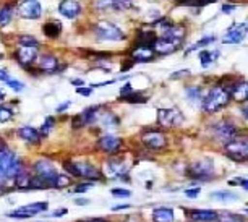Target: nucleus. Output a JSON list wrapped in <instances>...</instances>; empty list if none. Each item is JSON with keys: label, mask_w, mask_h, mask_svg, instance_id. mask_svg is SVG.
Masks as SVG:
<instances>
[{"label": "nucleus", "mask_w": 248, "mask_h": 222, "mask_svg": "<svg viewBox=\"0 0 248 222\" xmlns=\"http://www.w3.org/2000/svg\"><path fill=\"white\" fill-rule=\"evenodd\" d=\"M186 217L193 222H217L219 214L213 209H186Z\"/></svg>", "instance_id": "obj_15"}, {"label": "nucleus", "mask_w": 248, "mask_h": 222, "mask_svg": "<svg viewBox=\"0 0 248 222\" xmlns=\"http://www.w3.org/2000/svg\"><path fill=\"white\" fill-rule=\"evenodd\" d=\"M94 7L99 8V10H107V8H114L115 10V0H96Z\"/></svg>", "instance_id": "obj_38"}, {"label": "nucleus", "mask_w": 248, "mask_h": 222, "mask_svg": "<svg viewBox=\"0 0 248 222\" xmlns=\"http://www.w3.org/2000/svg\"><path fill=\"white\" fill-rule=\"evenodd\" d=\"M217 222H245L242 216H237V214H231V212H227V214H222L219 216Z\"/></svg>", "instance_id": "obj_37"}, {"label": "nucleus", "mask_w": 248, "mask_h": 222, "mask_svg": "<svg viewBox=\"0 0 248 222\" xmlns=\"http://www.w3.org/2000/svg\"><path fill=\"white\" fill-rule=\"evenodd\" d=\"M94 34L99 41L117 42V41L125 39V32L110 21H99L97 23V25L94 26Z\"/></svg>", "instance_id": "obj_6"}, {"label": "nucleus", "mask_w": 248, "mask_h": 222, "mask_svg": "<svg viewBox=\"0 0 248 222\" xmlns=\"http://www.w3.org/2000/svg\"><path fill=\"white\" fill-rule=\"evenodd\" d=\"M18 42H20L21 47H34V49H37V46H39L37 39H36V37H32V36H21Z\"/></svg>", "instance_id": "obj_36"}, {"label": "nucleus", "mask_w": 248, "mask_h": 222, "mask_svg": "<svg viewBox=\"0 0 248 222\" xmlns=\"http://www.w3.org/2000/svg\"><path fill=\"white\" fill-rule=\"evenodd\" d=\"M248 32V23H238V25H233L229 28L227 34L224 36V44H238L245 39Z\"/></svg>", "instance_id": "obj_14"}, {"label": "nucleus", "mask_w": 248, "mask_h": 222, "mask_svg": "<svg viewBox=\"0 0 248 222\" xmlns=\"http://www.w3.org/2000/svg\"><path fill=\"white\" fill-rule=\"evenodd\" d=\"M242 182H243V178H231V180H229V185L231 187H240L242 185Z\"/></svg>", "instance_id": "obj_49"}, {"label": "nucleus", "mask_w": 248, "mask_h": 222, "mask_svg": "<svg viewBox=\"0 0 248 222\" xmlns=\"http://www.w3.org/2000/svg\"><path fill=\"white\" fill-rule=\"evenodd\" d=\"M88 222H106L104 219H93V221H88Z\"/></svg>", "instance_id": "obj_60"}, {"label": "nucleus", "mask_w": 248, "mask_h": 222, "mask_svg": "<svg viewBox=\"0 0 248 222\" xmlns=\"http://www.w3.org/2000/svg\"><path fill=\"white\" fill-rule=\"evenodd\" d=\"M18 13L26 20H37L43 15V7H41L39 0H23L18 5Z\"/></svg>", "instance_id": "obj_13"}, {"label": "nucleus", "mask_w": 248, "mask_h": 222, "mask_svg": "<svg viewBox=\"0 0 248 222\" xmlns=\"http://www.w3.org/2000/svg\"><path fill=\"white\" fill-rule=\"evenodd\" d=\"M63 214H67V209H65V207H60L59 211H55V212H52V217H60V216H63Z\"/></svg>", "instance_id": "obj_50"}, {"label": "nucleus", "mask_w": 248, "mask_h": 222, "mask_svg": "<svg viewBox=\"0 0 248 222\" xmlns=\"http://www.w3.org/2000/svg\"><path fill=\"white\" fill-rule=\"evenodd\" d=\"M3 97H5V93H3V91H0V101H2Z\"/></svg>", "instance_id": "obj_61"}, {"label": "nucleus", "mask_w": 248, "mask_h": 222, "mask_svg": "<svg viewBox=\"0 0 248 222\" xmlns=\"http://www.w3.org/2000/svg\"><path fill=\"white\" fill-rule=\"evenodd\" d=\"M34 172L41 180L46 182V185H47L49 188H54V183H55V180H57V177L60 175V174L57 172V169H55V165L47 159L37 160V162L34 164Z\"/></svg>", "instance_id": "obj_7"}, {"label": "nucleus", "mask_w": 248, "mask_h": 222, "mask_svg": "<svg viewBox=\"0 0 248 222\" xmlns=\"http://www.w3.org/2000/svg\"><path fill=\"white\" fill-rule=\"evenodd\" d=\"M18 135H20V138L28 141L30 144H37L41 141V133L32 128V127H21V128L18 130Z\"/></svg>", "instance_id": "obj_24"}, {"label": "nucleus", "mask_w": 248, "mask_h": 222, "mask_svg": "<svg viewBox=\"0 0 248 222\" xmlns=\"http://www.w3.org/2000/svg\"><path fill=\"white\" fill-rule=\"evenodd\" d=\"M231 97L235 102L242 104L248 101V81H237L231 89Z\"/></svg>", "instance_id": "obj_21"}, {"label": "nucleus", "mask_w": 248, "mask_h": 222, "mask_svg": "<svg viewBox=\"0 0 248 222\" xmlns=\"http://www.w3.org/2000/svg\"><path fill=\"white\" fill-rule=\"evenodd\" d=\"M70 177L68 175H59L57 180L54 183V188H63V187H68L70 185Z\"/></svg>", "instance_id": "obj_42"}, {"label": "nucleus", "mask_w": 248, "mask_h": 222, "mask_svg": "<svg viewBox=\"0 0 248 222\" xmlns=\"http://www.w3.org/2000/svg\"><path fill=\"white\" fill-rule=\"evenodd\" d=\"M110 193L115 198H128L130 195H132V191L127 190V188H112Z\"/></svg>", "instance_id": "obj_41"}, {"label": "nucleus", "mask_w": 248, "mask_h": 222, "mask_svg": "<svg viewBox=\"0 0 248 222\" xmlns=\"http://www.w3.org/2000/svg\"><path fill=\"white\" fill-rule=\"evenodd\" d=\"M5 180H7V174L2 167H0V185H3V182Z\"/></svg>", "instance_id": "obj_52"}, {"label": "nucleus", "mask_w": 248, "mask_h": 222, "mask_svg": "<svg viewBox=\"0 0 248 222\" xmlns=\"http://www.w3.org/2000/svg\"><path fill=\"white\" fill-rule=\"evenodd\" d=\"M185 96L191 104H198L200 101L203 102V94H201L200 86H188L185 89Z\"/></svg>", "instance_id": "obj_29"}, {"label": "nucleus", "mask_w": 248, "mask_h": 222, "mask_svg": "<svg viewBox=\"0 0 248 222\" xmlns=\"http://www.w3.org/2000/svg\"><path fill=\"white\" fill-rule=\"evenodd\" d=\"M213 135L217 141L226 144L238 135V128L232 120H221L213 127Z\"/></svg>", "instance_id": "obj_9"}, {"label": "nucleus", "mask_w": 248, "mask_h": 222, "mask_svg": "<svg viewBox=\"0 0 248 222\" xmlns=\"http://www.w3.org/2000/svg\"><path fill=\"white\" fill-rule=\"evenodd\" d=\"M99 122L104 127H107V128H109V127H117L119 125V119H117V117L114 115V114H104V115H99Z\"/></svg>", "instance_id": "obj_34"}, {"label": "nucleus", "mask_w": 248, "mask_h": 222, "mask_svg": "<svg viewBox=\"0 0 248 222\" xmlns=\"http://www.w3.org/2000/svg\"><path fill=\"white\" fill-rule=\"evenodd\" d=\"M13 119V111L8 107H0V122L5 124V122L12 120Z\"/></svg>", "instance_id": "obj_39"}, {"label": "nucleus", "mask_w": 248, "mask_h": 222, "mask_svg": "<svg viewBox=\"0 0 248 222\" xmlns=\"http://www.w3.org/2000/svg\"><path fill=\"white\" fill-rule=\"evenodd\" d=\"M184 122V114L177 107L157 109V124L164 128H174Z\"/></svg>", "instance_id": "obj_8"}, {"label": "nucleus", "mask_w": 248, "mask_h": 222, "mask_svg": "<svg viewBox=\"0 0 248 222\" xmlns=\"http://www.w3.org/2000/svg\"><path fill=\"white\" fill-rule=\"evenodd\" d=\"M141 141L148 149H164L167 146V138L159 130H144L141 133Z\"/></svg>", "instance_id": "obj_10"}, {"label": "nucleus", "mask_w": 248, "mask_h": 222, "mask_svg": "<svg viewBox=\"0 0 248 222\" xmlns=\"http://www.w3.org/2000/svg\"><path fill=\"white\" fill-rule=\"evenodd\" d=\"M106 174L110 178H127L128 167L124 162H120V160L112 159L106 164Z\"/></svg>", "instance_id": "obj_17"}, {"label": "nucleus", "mask_w": 248, "mask_h": 222, "mask_svg": "<svg viewBox=\"0 0 248 222\" xmlns=\"http://www.w3.org/2000/svg\"><path fill=\"white\" fill-rule=\"evenodd\" d=\"M97 148L107 154H115L117 151L122 148V140L117 138L114 135H104L97 141Z\"/></svg>", "instance_id": "obj_16"}, {"label": "nucleus", "mask_w": 248, "mask_h": 222, "mask_svg": "<svg viewBox=\"0 0 248 222\" xmlns=\"http://www.w3.org/2000/svg\"><path fill=\"white\" fill-rule=\"evenodd\" d=\"M54 127H55V119H54V117H46L44 124L41 125V131H39V133H41V135H44V136H46V135H49L50 131H52Z\"/></svg>", "instance_id": "obj_35"}, {"label": "nucleus", "mask_w": 248, "mask_h": 222, "mask_svg": "<svg viewBox=\"0 0 248 222\" xmlns=\"http://www.w3.org/2000/svg\"><path fill=\"white\" fill-rule=\"evenodd\" d=\"M233 8H235L233 5H224V7H222V12H224V13H231V12L233 10Z\"/></svg>", "instance_id": "obj_55"}, {"label": "nucleus", "mask_w": 248, "mask_h": 222, "mask_svg": "<svg viewBox=\"0 0 248 222\" xmlns=\"http://www.w3.org/2000/svg\"><path fill=\"white\" fill-rule=\"evenodd\" d=\"M112 209L114 211H125V209H130V205H119V206H114Z\"/></svg>", "instance_id": "obj_51"}, {"label": "nucleus", "mask_w": 248, "mask_h": 222, "mask_svg": "<svg viewBox=\"0 0 248 222\" xmlns=\"http://www.w3.org/2000/svg\"><path fill=\"white\" fill-rule=\"evenodd\" d=\"M81 12V5L77 0H63L59 5V13L63 15L65 18H77Z\"/></svg>", "instance_id": "obj_19"}, {"label": "nucleus", "mask_w": 248, "mask_h": 222, "mask_svg": "<svg viewBox=\"0 0 248 222\" xmlns=\"http://www.w3.org/2000/svg\"><path fill=\"white\" fill-rule=\"evenodd\" d=\"M174 209L169 206H157L153 211V222H174Z\"/></svg>", "instance_id": "obj_23"}, {"label": "nucleus", "mask_w": 248, "mask_h": 222, "mask_svg": "<svg viewBox=\"0 0 248 222\" xmlns=\"http://www.w3.org/2000/svg\"><path fill=\"white\" fill-rule=\"evenodd\" d=\"M231 99V91L222 84H216L204 94L201 106H203V111L206 114H214V112H219L221 109L227 107Z\"/></svg>", "instance_id": "obj_1"}, {"label": "nucleus", "mask_w": 248, "mask_h": 222, "mask_svg": "<svg viewBox=\"0 0 248 222\" xmlns=\"http://www.w3.org/2000/svg\"><path fill=\"white\" fill-rule=\"evenodd\" d=\"M88 200H85V198H77V200H75V205H88Z\"/></svg>", "instance_id": "obj_54"}, {"label": "nucleus", "mask_w": 248, "mask_h": 222, "mask_svg": "<svg viewBox=\"0 0 248 222\" xmlns=\"http://www.w3.org/2000/svg\"><path fill=\"white\" fill-rule=\"evenodd\" d=\"M83 125H85V122H83L81 114H79V115H75V117H73V120H72V127H73V128H79V127H83Z\"/></svg>", "instance_id": "obj_45"}, {"label": "nucleus", "mask_w": 248, "mask_h": 222, "mask_svg": "<svg viewBox=\"0 0 248 222\" xmlns=\"http://www.w3.org/2000/svg\"><path fill=\"white\" fill-rule=\"evenodd\" d=\"M49 207L47 203H31V205H26V206H21L18 207L16 211L10 212V217H13V219H30V217L39 214V212H44L46 209Z\"/></svg>", "instance_id": "obj_12"}, {"label": "nucleus", "mask_w": 248, "mask_h": 222, "mask_svg": "<svg viewBox=\"0 0 248 222\" xmlns=\"http://www.w3.org/2000/svg\"><path fill=\"white\" fill-rule=\"evenodd\" d=\"M10 79V77H8V72L7 70H3V68H0V81H8Z\"/></svg>", "instance_id": "obj_48"}, {"label": "nucleus", "mask_w": 248, "mask_h": 222, "mask_svg": "<svg viewBox=\"0 0 248 222\" xmlns=\"http://www.w3.org/2000/svg\"><path fill=\"white\" fill-rule=\"evenodd\" d=\"M70 106H72V102H70V101H65V102L60 104L59 107H55V112H63V111H67V109H68Z\"/></svg>", "instance_id": "obj_46"}, {"label": "nucleus", "mask_w": 248, "mask_h": 222, "mask_svg": "<svg viewBox=\"0 0 248 222\" xmlns=\"http://www.w3.org/2000/svg\"><path fill=\"white\" fill-rule=\"evenodd\" d=\"M127 2H128V0H127Z\"/></svg>", "instance_id": "obj_63"}, {"label": "nucleus", "mask_w": 248, "mask_h": 222, "mask_svg": "<svg viewBox=\"0 0 248 222\" xmlns=\"http://www.w3.org/2000/svg\"><path fill=\"white\" fill-rule=\"evenodd\" d=\"M200 62H201V67L203 68H208L209 65L214 63L216 60L219 59V52L217 50H201L200 52Z\"/></svg>", "instance_id": "obj_26"}, {"label": "nucleus", "mask_w": 248, "mask_h": 222, "mask_svg": "<svg viewBox=\"0 0 248 222\" xmlns=\"http://www.w3.org/2000/svg\"><path fill=\"white\" fill-rule=\"evenodd\" d=\"M99 111H101V107H99V106L86 109V111L81 114L83 122H85V125H88V124H94V122L99 120Z\"/></svg>", "instance_id": "obj_28"}, {"label": "nucleus", "mask_w": 248, "mask_h": 222, "mask_svg": "<svg viewBox=\"0 0 248 222\" xmlns=\"http://www.w3.org/2000/svg\"><path fill=\"white\" fill-rule=\"evenodd\" d=\"M127 222H135V221H127Z\"/></svg>", "instance_id": "obj_62"}, {"label": "nucleus", "mask_w": 248, "mask_h": 222, "mask_svg": "<svg viewBox=\"0 0 248 222\" xmlns=\"http://www.w3.org/2000/svg\"><path fill=\"white\" fill-rule=\"evenodd\" d=\"M72 83L75 84V86H78V88H81L83 84H85V81H83V79H73Z\"/></svg>", "instance_id": "obj_56"}, {"label": "nucleus", "mask_w": 248, "mask_h": 222, "mask_svg": "<svg viewBox=\"0 0 248 222\" xmlns=\"http://www.w3.org/2000/svg\"><path fill=\"white\" fill-rule=\"evenodd\" d=\"M222 153L226 158L235 162H248V135H237L233 140L224 144Z\"/></svg>", "instance_id": "obj_2"}, {"label": "nucleus", "mask_w": 248, "mask_h": 222, "mask_svg": "<svg viewBox=\"0 0 248 222\" xmlns=\"http://www.w3.org/2000/svg\"><path fill=\"white\" fill-rule=\"evenodd\" d=\"M7 84L10 86L12 89H15V91L18 93V91H21V89H25V84H23L21 81H18V79H8L7 81Z\"/></svg>", "instance_id": "obj_43"}, {"label": "nucleus", "mask_w": 248, "mask_h": 222, "mask_svg": "<svg viewBox=\"0 0 248 222\" xmlns=\"http://www.w3.org/2000/svg\"><path fill=\"white\" fill-rule=\"evenodd\" d=\"M43 31L46 36L50 37V39H55V37H59L60 32H62V25H60L59 21H47L43 26Z\"/></svg>", "instance_id": "obj_27"}, {"label": "nucleus", "mask_w": 248, "mask_h": 222, "mask_svg": "<svg viewBox=\"0 0 248 222\" xmlns=\"http://www.w3.org/2000/svg\"><path fill=\"white\" fill-rule=\"evenodd\" d=\"M182 39H175V37H169V36H162V37H157L153 44V49L154 52L157 54H162V55H167V54H172V52L179 50L182 47Z\"/></svg>", "instance_id": "obj_11"}, {"label": "nucleus", "mask_w": 248, "mask_h": 222, "mask_svg": "<svg viewBox=\"0 0 248 222\" xmlns=\"http://www.w3.org/2000/svg\"><path fill=\"white\" fill-rule=\"evenodd\" d=\"M5 148H7V146H5V141H3L2 138H0V151H3Z\"/></svg>", "instance_id": "obj_59"}, {"label": "nucleus", "mask_w": 248, "mask_h": 222, "mask_svg": "<svg viewBox=\"0 0 248 222\" xmlns=\"http://www.w3.org/2000/svg\"><path fill=\"white\" fill-rule=\"evenodd\" d=\"M209 200L216 201V203H224V205H229V203L238 201V195H237V193H233V191H229V190H217V191L209 193Z\"/></svg>", "instance_id": "obj_22"}, {"label": "nucleus", "mask_w": 248, "mask_h": 222, "mask_svg": "<svg viewBox=\"0 0 248 222\" xmlns=\"http://www.w3.org/2000/svg\"><path fill=\"white\" fill-rule=\"evenodd\" d=\"M191 180H198V182H209L214 178V160L213 158H201L198 160H195L193 164L188 167L186 171Z\"/></svg>", "instance_id": "obj_3"}, {"label": "nucleus", "mask_w": 248, "mask_h": 222, "mask_svg": "<svg viewBox=\"0 0 248 222\" xmlns=\"http://www.w3.org/2000/svg\"><path fill=\"white\" fill-rule=\"evenodd\" d=\"M15 180V187L16 188H21V190H26V188H30V183H31V177L30 174L26 171H23L21 174H18V175L13 178Z\"/></svg>", "instance_id": "obj_30"}, {"label": "nucleus", "mask_w": 248, "mask_h": 222, "mask_svg": "<svg viewBox=\"0 0 248 222\" xmlns=\"http://www.w3.org/2000/svg\"><path fill=\"white\" fill-rule=\"evenodd\" d=\"M77 93L78 94H81V96H85V97H88V96H91V88H78L77 89Z\"/></svg>", "instance_id": "obj_47"}, {"label": "nucleus", "mask_w": 248, "mask_h": 222, "mask_svg": "<svg viewBox=\"0 0 248 222\" xmlns=\"http://www.w3.org/2000/svg\"><path fill=\"white\" fill-rule=\"evenodd\" d=\"M243 190H247L248 191V178H243V182H242V185H240Z\"/></svg>", "instance_id": "obj_57"}, {"label": "nucleus", "mask_w": 248, "mask_h": 222, "mask_svg": "<svg viewBox=\"0 0 248 222\" xmlns=\"http://www.w3.org/2000/svg\"><path fill=\"white\" fill-rule=\"evenodd\" d=\"M122 101H127L130 104H143V102H146V97L141 96L140 93L137 91H132V93H128V94H125V96H120Z\"/></svg>", "instance_id": "obj_31"}, {"label": "nucleus", "mask_w": 248, "mask_h": 222, "mask_svg": "<svg viewBox=\"0 0 248 222\" xmlns=\"http://www.w3.org/2000/svg\"><path fill=\"white\" fill-rule=\"evenodd\" d=\"M154 59V49L149 46H138L132 50L133 62H151Z\"/></svg>", "instance_id": "obj_20"}, {"label": "nucleus", "mask_w": 248, "mask_h": 222, "mask_svg": "<svg viewBox=\"0 0 248 222\" xmlns=\"http://www.w3.org/2000/svg\"><path fill=\"white\" fill-rule=\"evenodd\" d=\"M214 41V36H206V37H203V39L201 41H198L196 42L195 46H191L188 50H186V54H188V52H191V50H195V49H200V47H203V46H208V44H211V42Z\"/></svg>", "instance_id": "obj_40"}, {"label": "nucleus", "mask_w": 248, "mask_h": 222, "mask_svg": "<svg viewBox=\"0 0 248 222\" xmlns=\"http://www.w3.org/2000/svg\"><path fill=\"white\" fill-rule=\"evenodd\" d=\"M12 8L5 5V7H2L0 8V28H3V26H7L8 23H10L12 20Z\"/></svg>", "instance_id": "obj_32"}, {"label": "nucleus", "mask_w": 248, "mask_h": 222, "mask_svg": "<svg viewBox=\"0 0 248 222\" xmlns=\"http://www.w3.org/2000/svg\"><path fill=\"white\" fill-rule=\"evenodd\" d=\"M216 0H179V5L185 7H204L209 3H214Z\"/></svg>", "instance_id": "obj_33"}, {"label": "nucleus", "mask_w": 248, "mask_h": 222, "mask_svg": "<svg viewBox=\"0 0 248 222\" xmlns=\"http://www.w3.org/2000/svg\"><path fill=\"white\" fill-rule=\"evenodd\" d=\"M15 57L18 60V63L21 67H30V65L34 62L36 57H37V50L34 47H20L16 52H15Z\"/></svg>", "instance_id": "obj_18"}, {"label": "nucleus", "mask_w": 248, "mask_h": 222, "mask_svg": "<svg viewBox=\"0 0 248 222\" xmlns=\"http://www.w3.org/2000/svg\"><path fill=\"white\" fill-rule=\"evenodd\" d=\"M88 188H90V185H79V187L75 188V191H77V193H83V191H86Z\"/></svg>", "instance_id": "obj_53"}, {"label": "nucleus", "mask_w": 248, "mask_h": 222, "mask_svg": "<svg viewBox=\"0 0 248 222\" xmlns=\"http://www.w3.org/2000/svg\"><path fill=\"white\" fill-rule=\"evenodd\" d=\"M63 167L67 169L70 175L85 178V180H101L102 174L99 169H96L94 165L90 162H65Z\"/></svg>", "instance_id": "obj_4"}, {"label": "nucleus", "mask_w": 248, "mask_h": 222, "mask_svg": "<svg viewBox=\"0 0 248 222\" xmlns=\"http://www.w3.org/2000/svg\"><path fill=\"white\" fill-rule=\"evenodd\" d=\"M0 167L5 171L7 178H15L18 174L23 172V164L21 160L18 159V156L5 148L3 151H0Z\"/></svg>", "instance_id": "obj_5"}, {"label": "nucleus", "mask_w": 248, "mask_h": 222, "mask_svg": "<svg viewBox=\"0 0 248 222\" xmlns=\"http://www.w3.org/2000/svg\"><path fill=\"white\" fill-rule=\"evenodd\" d=\"M200 193H201V188H200V187L186 188V190H185V196H186V198H191V200H193V198H198Z\"/></svg>", "instance_id": "obj_44"}, {"label": "nucleus", "mask_w": 248, "mask_h": 222, "mask_svg": "<svg viewBox=\"0 0 248 222\" xmlns=\"http://www.w3.org/2000/svg\"><path fill=\"white\" fill-rule=\"evenodd\" d=\"M59 67V60L54 55H43L39 59V68L44 72H55Z\"/></svg>", "instance_id": "obj_25"}, {"label": "nucleus", "mask_w": 248, "mask_h": 222, "mask_svg": "<svg viewBox=\"0 0 248 222\" xmlns=\"http://www.w3.org/2000/svg\"><path fill=\"white\" fill-rule=\"evenodd\" d=\"M242 114H243V117H245V119H248V106H243L242 107Z\"/></svg>", "instance_id": "obj_58"}]
</instances>
